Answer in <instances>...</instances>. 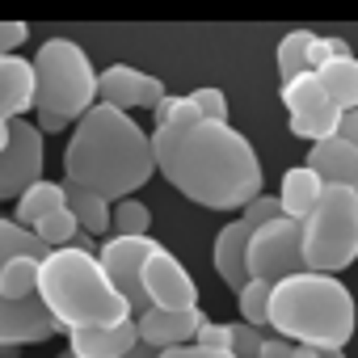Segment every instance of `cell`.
I'll return each instance as SVG.
<instances>
[{"mask_svg":"<svg viewBox=\"0 0 358 358\" xmlns=\"http://www.w3.org/2000/svg\"><path fill=\"white\" fill-rule=\"evenodd\" d=\"M160 245L152 236H110V241H101V253H97L101 270L110 274V282L118 287V295L135 308V316L148 312V299H143V266H148V257Z\"/></svg>","mask_w":358,"mask_h":358,"instance_id":"cell-9","label":"cell"},{"mask_svg":"<svg viewBox=\"0 0 358 358\" xmlns=\"http://www.w3.org/2000/svg\"><path fill=\"white\" fill-rule=\"evenodd\" d=\"M43 139L47 135L38 122H13V143L0 152V203H17L30 186L43 182Z\"/></svg>","mask_w":358,"mask_h":358,"instance_id":"cell-10","label":"cell"},{"mask_svg":"<svg viewBox=\"0 0 358 358\" xmlns=\"http://www.w3.org/2000/svg\"><path fill=\"white\" fill-rule=\"evenodd\" d=\"M17 257H47V249H43V241L30 228H22L17 220L0 215V274H5V266L17 262Z\"/></svg>","mask_w":358,"mask_h":358,"instance_id":"cell-23","label":"cell"},{"mask_svg":"<svg viewBox=\"0 0 358 358\" xmlns=\"http://www.w3.org/2000/svg\"><path fill=\"white\" fill-rule=\"evenodd\" d=\"M114 236H152V211L139 199L114 203Z\"/></svg>","mask_w":358,"mask_h":358,"instance_id":"cell-28","label":"cell"},{"mask_svg":"<svg viewBox=\"0 0 358 358\" xmlns=\"http://www.w3.org/2000/svg\"><path fill=\"white\" fill-rule=\"evenodd\" d=\"M64 186H68V182H64ZM68 211L76 215V224H80L85 236H106V232H114V207H110L106 199L80 190V186H68Z\"/></svg>","mask_w":358,"mask_h":358,"instance_id":"cell-22","label":"cell"},{"mask_svg":"<svg viewBox=\"0 0 358 358\" xmlns=\"http://www.w3.org/2000/svg\"><path fill=\"white\" fill-rule=\"evenodd\" d=\"M241 220L257 232V228H266V224H274V220H282V203H278V194H257L245 211H241Z\"/></svg>","mask_w":358,"mask_h":358,"instance_id":"cell-31","label":"cell"},{"mask_svg":"<svg viewBox=\"0 0 358 358\" xmlns=\"http://www.w3.org/2000/svg\"><path fill=\"white\" fill-rule=\"evenodd\" d=\"M59 333V324L51 320V312L43 308V299H0V350H22V345H38L51 341Z\"/></svg>","mask_w":358,"mask_h":358,"instance_id":"cell-13","label":"cell"},{"mask_svg":"<svg viewBox=\"0 0 358 358\" xmlns=\"http://www.w3.org/2000/svg\"><path fill=\"white\" fill-rule=\"evenodd\" d=\"M13 143V122H5V118H0V152H5Z\"/></svg>","mask_w":358,"mask_h":358,"instance_id":"cell-39","label":"cell"},{"mask_svg":"<svg viewBox=\"0 0 358 358\" xmlns=\"http://www.w3.org/2000/svg\"><path fill=\"white\" fill-rule=\"evenodd\" d=\"M194 345L203 350H220V354H232V320H207L194 337Z\"/></svg>","mask_w":358,"mask_h":358,"instance_id":"cell-33","label":"cell"},{"mask_svg":"<svg viewBox=\"0 0 358 358\" xmlns=\"http://www.w3.org/2000/svg\"><path fill=\"white\" fill-rule=\"evenodd\" d=\"M350 262H358V190L324 186L316 211L303 220V270L337 278Z\"/></svg>","mask_w":358,"mask_h":358,"instance_id":"cell-6","label":"cell"},{"mask_svg":"<svg viewBox=\"0 0 358 358\" xmlns=\"http://www.w3.org/2000/svg\"><path fill=\"white\" fill-rule=\"evenodd\" d=\"M266 329H253V324H245V320H232V354L236 358H257L262 354V345H266Z\"/></svg>","mask_w":358,"mask_h":358,"instance_id":"cell-32","label":"cell"},{"mask_svg":"<svg viewBox=\"0 0 358 358\" xmlns=\"http://www.w3.org/2000/svg\"><path fill=\"white\" fill-rule=\"evenodd\" d=\"M190 97H194V106H199V114H203L207 122H228V97H224L220 85H203V89H194Z\"/></svg>","mask_w":358,"mask_h":358,"instance_id":"cell-30","label":"cell"},{"mask_svg":"<svg viewBox=\"0 0 358 358\" xmlns=\"http://www.w3.org/2000/svg\"><path fill=\"white\" fill-rule=\"evenodd\" d=\"M135 324H139V341L148 350L164 354V350L194 345V337L207 324V316H203V308L199 312H156V308H148L143 316H135Z\"/></svg>","mask_w":358,"mask_h":358,"instance_id":"cell-14","label":"cell"},{"mask_svg":"<svg viewBox=\"0 0 358 358\" xmlns=\"http://www.w3.org/2000/svg\"><path fill=\"white\" fill-rule=\"evenodd\" d=\"M312 30H291L278 47H274V64H278V80L287 85V80H295V76H303V72H312L308 68V51H312Z\"/></svg>","mask_w":358,"mask_h":358,"instance_id":"cell-24","label":"cell"},{"mask_svg":"<svg viewBox=\"0 0 358 358\" xmlns=\"http://www.w3.org/2000/svg\"><path fill=\"white\" fill-rule=\"evenodd\" d=\"M291 354H295L291 341H282V337H266V345H262L257 358H291Z\"/></svg>","mask_w":358,"mask_h":358,"instance_id":"cell-36","label":"cell"},{"mask_svg":"<svg viewBox=\"0 0 358 358\" xmlns=\"http://www.w3.org/2000/svg\"><path fill=\"white\" fill-rule=\"evenodd\" d=\"M152 152L164 182L207 211H245L266 194L262 156L232 122L203 118L194 127H156Z\"/></svg>","mask_w":358,"mask_h":358,"instance_id":"cell-1","label":"cell"},{"mask_svg":"<svg viewBox=\"0 0 358 358\" xmlns=\"http://www.w3.org/2000/svg\"><path fill=\"white\" fill-rule=\"evenodd\" d=\"M337 135H341V139H350V143L358 148V114H345V118H341V131H337Z\"/></svg>","mask_w":358,"mask_h":358,"instance_id":"cell-38","label":"cell"},{"mask_svg":"<svg viewBox=\"0 0 358 358\" xmlns=\"http://www.w3.org/2000/svg\"><path fill=\"white\" fill-rule=\"evenodd\" d=\"M30 43V26L26 22H0V55H17Z\"/></svg>","mask_w":358,"mask_h":358,"instance_id":"cell-34","label":"cell"},{"mask_svg":"<svg viewBox=\"0 0 358 358\" xmlns=\"http://www.w3.org/2000/svg\"><path fill=\"white\" fill-rule=\"evenodd\" d=\"M156 173L152 135L114 106H93L68 135L64 148V182L80 186L110 207L122 199H135V190L148 186Z\"/></svg>","mask_w":358,"mask_h":358,"instance_id":"cell-2","label":"cell"},{"mask_svg":"<svg viewBox=\"0 0 358 358\" xmlns=\"http://www.w3.org/2000/svg\"><path fill=\"white\" fill-rule=\"evenodd\" d=\"M34 236L43 241V249H47V253H59V249H72V245H76V236H80V224H76V215L64 207V211L47 215V220L34 228Z\"/></svg>","mask_w":358,"mask_h":358,"instance_id":"cell-26","label":"cell"},{"mask_svg":"<svg viewBox=\"0 0 358 358\" xmlns=\"http://www.w3.org/2000/svg\"><path fill=\"white\" fill-rule=\"evenodd\" d=\"M139 345V324H97V329H76L68 333V350L76 358H122Z\"/></svg>","mask_w":358,"mask_h":358,"instance_id":"cell-18","label":"cell"},{"mask_svg":"<svg viewBox=\"0 0 358 358\" xmlns=\"http://www.w3.org/2000/svg\"><path fill=\"white\" fill-rule=\"evenodd\" d=\"M164 97H169L164 80L160 76H148V72H139L131 64H110V68L97 72V101L101 106H114L122 114H131V110H152L156 114V106Z\"/></svg>","mask_w":358,"mask_h":358,"instance_id":"cell-12","label":"cell"},{"mask_svg":"<svg viewBox=\"0 0 358 358\" xmlns=\"http://www.w3.org/2000/svg\"><path fill=\"white\" fill-rule=\"evenodd\" d=\"M160 358H236V354H220V350H203V345H182V350H164Z\"/></svg>","mask_w":358,"mask_h":358,"instance_id":"cell-35","label":"cell"},{"mask_svg":"<svg viewBox=\"0 0 358 358\" xmlns=\"http://www.w3.org/2000/svg\"><path fill=\"white\" fill-rule=\"evenodd\" d=\"M245 266H249V278L270 282V287L303 274V224L282 215V220L257 228L253 241H249Z\"/></svg>","mask_w":358,"mask_h":358,"instance_id":"cell-7","label":"cell"},{"mask_svg":"<svg viewBox=\"0 0 358 358\" xmlns=\"http://www.w3.org/2000/svg\"><path fill=\"white\" fill-rule=\"evenodd\" d=\"M143 299L156 312H199V282L164 245L143 266Z\"/></svg>","mask_w":358,"mask_h":358,"instance_id":"cell-11","label":"cell"},{"mask_svg":"<svg viewBox=\"0 0 358 358\" xmlns=\"http://www.w3.org/2000/svg\"><path fill=\"white\" fill-rule=\"evenodd\" d=\"M278 97H282V106H287V127H291V135H299V139H308V143H324V139H333V135L341 131V118H345V114L329 101V93H324V85H320L316 72H303V76L287 80V85L278 89Z\"/></svg>","mask_w":358,"mask_h":358,"instance_id":"cell-8","label":"cell"},{"mask_svg":"<svg viewBox=\"0 0 358 358\" xmlns=\"http://www.w3.org/2000/svg\"><path fill=\"white\" fill-rule=\"evenodd\" d=\"M68 207V186L64 182H51V177H43L38 186H30L22 199H17V207H13V220L22 224V228H38L47 215H55V211H64Z\"/></svg>","mask_w":358,"mask_h":358,"instance_id":"cell-20","label":"cell"},{"mask_svg":"<svg viewBox=\"0 0 358 358\" xmlns=\"http://www.w3.org/2000/svg\"><path fill=\"white\" fill-rule=\"evenodd\" d=\"M291 358H324V354H320V350H303V345H295V354H291Z\"/></svg>","mask_w":358,"mask_h":358,"instance_id":"cell-41","label":"cell"},{"mask_svg":"<svg viewBox=\"0 0 358 358\" xmlns=\"http://www.w3.org/2000/svg\"><path fill=\"white\" fill-rule=\"evenodd\" d=\"M34 80H38L34 110H43V114L80 122L97 106V68H93L89 51L72 38H47L34 51Z\"/></svg>","mask_w":358,"mask_h":358,"instance_id":"cell-5","label":"cell"},{"mask_svg":"<svg viewBox=\"0 0 358 358\" xmlns=\"http://www.w3.org/2000/svg\"><path fill=\"white\" fill-rule=\"evenodd\" d=\"M316 76H320L329 101H333L341 114H358V59H354V55H345V59H329Z\"/></svg>","mask_w":358,"mask_h":358,"instance_id":"cell-21","label":"cell"},{"mask_svg":"<svg viewBox=\"0 0 358 358\" xmlns=\"http://www.w3.org/2000/svg\"><path fill=\"white\" fill-rule=\"evenodd\" d=\"M38 299L51 312V320L59 324V333L135 320V308L118 295L97 253H85V249H59L43 257Z\"/></svg>","mask_w":358,"mask_h":358,"instance_id":"cell-4","label":"cell"},{"mask_svg":"<svg viewBox=\"0 0 358 358\" xmlns=\"http://www.w3.org/2000/svg\"><path fill=\"white\" fill-rule=\"evenodd\" d=\"M303 164L320 177L324 186H345V190H358V148L341 135L324 139V143H312Z\"/></svg>","mask_w":358,"mask_h":358,"instance_id":"cell-16","label":"cell"},{"mask_svg":"<svg viewBox=\"0 0 358 358\" xmlns=\"http://www.w3.org/2000/svg\"><path fill=\"white\" fill-rule=\"evenodd\" d=\"M68 127H76V122H68V118H59V114H43V110H38V131H43V135H59V131H68Z\"/></svg>","mask_w":358,"mask_h":358,"instance_id":"cell-37","label":"cell"},{"mask_svg":"<svg viewBox=\"0 0 358 358\" xmlns=\"http://www.w3.org/2000/svg\"><path fill=\"white\" fill-rule=\"evenodd\" d=\"M122 358H160V354H156V350H148V345H143V341H139V345H135V350H131V354H122Z\"/></svg>","mask_w":358,"mask_h":358,"instance_id":"cell-40","label":"cell"},{"mask_svg":"<svg viewBox=\"0 0 358 358\" xmlns=\"http://www.w3.org/2000/svg\"><path fill=\"white\" fill-rule=\"evenodd\" d=\"M55 358H76V354H72V350H64V354H55Z\"/></svg>","mask_w":358,"mask_h":358,"instance_id":"cell-43","label":"cell"},{"mask_svg":"<svg viewBox=\"0 0 358 358\" xmlns=\"http://www.w3.org/2000/svg\"><path fill=\"white\" fill-rule=\"evenodd\" d=\"M249 241H253V228H249L245 220H232V224L220 228V236H215V245H211V266H215V274L224 278V287H232L236 295H241L245 282H249V266H245Z\"/></svg>","mask_w":358,"mask_h":358,"instance_id":"cell-17","label":"cell"},{"mask_svg":"<svg viewBox=\"0 0 358 358\" xmlns=\"http://www.w3.org/2000/svg\"><path fill=\"white\" fill-rule=\"evenodd\" d=\"M270 295H274V287H270V282L249 278V282H245V291L236 295L241 320H245V324H253V329H266V333H270Z\"/></svg>","mask_w":358,"mask_h":358,"instance_id":"cell-27","label":"cell"},{"mask_svg":"<svg viewBox=\"0 0 358 358\" xmlns=\"http://www.w3.org/2000/svg\"><path fill=\"white\" fill-rule=\"evenodd\" d=\"M38 106V80H34V59L22 55H0V118L17 122Z\"/></svg>","mask_w":358,"mask_h":358,"instance_id":"cell-15","label":"cell"},{"mask_svg":"<svg viewBox=\"0 0 358 358\" xmlns=\"http://www.w3.org/2000/svg\"><path fill=\"white\" fill-rule=\"evenodd\" d=\"M194 122H203V114L190 93H169L156 106V127H194Z\"/></svg>","mask_w":358,"mask_h":358,"instance_id":"cell-29","label":"cell"},{"mask_svg":"<svg viewBox=\"0 0 358 358\" xmlns=\"http://www.w3.org/2000/svg\"><path fill=\"white\" fill-rule=\"evenodd\" d=\"M320 194H324V182H320V177H316L308 164H295V169H287V173H282L278 203H282V215H287V220L303 224V220L316 211Z\"/></svg>","mask_w":358,"mask_h":358,"instance_id":"cell-19","label":"cell"},{"mask_svg":"<svg viewBox=\"0 0 358 358\" xmlns=\"http://www.w3.org/2000/svg\"><path fill=\"white\" fill-rule=\"evenodd\" d=\"M324 358H345V350H329V354H324Z\"/></svg>","mask_w":358,"mask_h":358,"instance_id":"cell-42","label":"cell"},{"mask_svg":"<svg viewBox=\"0 0 358 358\" xmlns=\"http://www.w3.org/2000/svg\"><path fill=\"white\" fill-rule=\"evenodd\" d=\"M358 329L354 295L333 274H295L270 295V337H282L303 350H345Z\"/></svg>","mask_w":358,"mask_h":358,"instance_id":"cell-3","label":"cell"},{"mask_svg":"<svg viewBox=\"0 0 358 358\" xmlns=\"http://www.w3.org/2000/svg\"><path fill=\"white\" fill-rule=\"evenodd\" d=\"M38 274H43V257H17L0 274V299H34L38 295Z\"/></svg>","mask_w":358,"mask_h":358,"instance_id":"cell-25","label":"cell"}]
</instances>
